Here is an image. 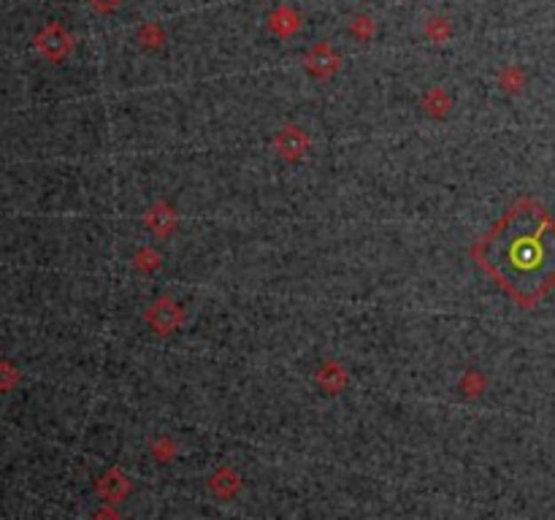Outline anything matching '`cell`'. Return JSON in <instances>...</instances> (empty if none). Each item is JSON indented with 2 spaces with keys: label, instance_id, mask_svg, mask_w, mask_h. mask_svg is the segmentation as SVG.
Segmentation results:
<instances>
[{
  "label": "cell",
  "instance_id": "obj_1",
  "mask_svg": "<svg viewBox=\"0 0 555 520\" xmlns=\"http://www.w3.org/2000/svg\"><path fill=\"white\" fill-rule=\"evenodd\" d=\"M474 257L518 303L531 309L555 288V223L526 198L490 228L474 247Z\"/></svg>",
  "mask_w": 555,
  "mask_h": 520
},
{
  "label": "cell",
  "instance_id": "obj_2",
  "mask_svg": "<svg viewBox=\"0 0 555 520\" xmlns=\"http://www.w3.org/2000/svg\"><path fill=\"white\" fill-rule=\"evenodd\" d=\"M120 4V0H92V6H98V9H111V6H117Z\"/></svg>",
  "mask_w": 555,
  "mask_h": 520
}]
</instances>
